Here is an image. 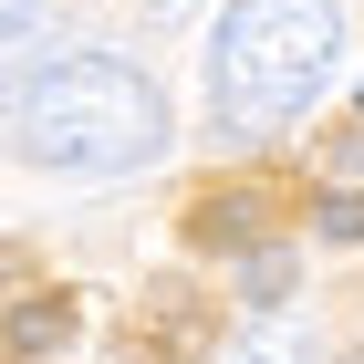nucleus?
<instances>
[{
	"label": "nucleus",
	"instance_id": "obj_4",
	"mask_svg": "<svg viewBox=\"0 0 364 364\" xmlns=\"http://www.w3.org/2000/svg\"><path fill=\"white\" fill-rule=\"evenodd\" d=\"M73 343V302L63 291H21V302L0 312V354L11 364H42V354H63Z\"/></svg>",
	"mask_w": 364,
	"mask_h": 364
},
{
	"label": "nucleus",
	"instance_id": "obj_12",
	"mask_svg": "<svg viewBox=\"0 0 364 364\" xmlns=\"http://www.w3.org/2000/svg\"><path fill=\"white\" fill-rule=\"evenodd\" d=\"M354 114H364V94H354Z\"/></svg>",
	"mask_w": 364,
	"mask_h": 364
},
{
	"label": "nucleus",
	"instance_id": "obj_10",
	"mask_svg": "<svg viewBox=\"0 0 364 364\" xmlns=\"http://www.w3.org/2000/svg\"><path fill=\"white\" fill-rule=\"evenodd\" d=\"M114 364H167V343H146V333H136V343H114Z\"/></svg>",
	"mask_w": 364,
	"mask_h": 364
},
{
	"label": "nucleus",
	"instance_id": "obj_8",
	"mask_svg": "<svg viewBox=\"0 0 364 364\" xmlns=\"http://www.w3.org/2000/svg\"><path fill=\"white\" fill-rule=\"evenodd\" d=\"M312 229H323L333 250H354V240H364V198H333V188H312Z\"/></svg>",
	"mask_w": 364,
	"mask_h": 364
},
{
	"label": "nucleus",
	"instance_id": "obj_9",
	"mask_svg": "<svg viewBox=\"0 0 364 364\" xmlns=\"http://www.w3.org/2000/svg\"><path fill=\"white\" fill-rule=\"evenodd\" d=\"M31 31H42V0H0V53H21Z\"/></svg>",
	"mask_w": 364,
	"mask_h": 364
},
{
	"label": "nucleus",
	"instance_id": "obj_1",
	"mask_svg": "<svg viewBox=\"0 0 364 364\" xmlns=\"http://www.w3.org/2000/svg\"><path fill=\"white\" fill-rule=\"evenodd\" d=\"M0 146L53 177H136L167 156V94L114 53H53L0 84Z\"/></svg>",
	"mask_w": 364,
	"mask_h": 364
},
{
	"label": "nucleus",
	"instance_id": "obj_7",
	"mask_svg": "<svg viewBox=\"0 0 364 364\" xmlns=\"http://www.w3.org/2000/svg\"><path fill=\"white\" fill-rule=\"evenodd\" d=\"M312 188H333V198H364V114L343 125V136H323V156H312Z\"/></svg>",
	"mask_w": 364,
	"mask_h": 364
},
{
	"label": "nucleus",
	"instance_id": "obj_2",
	"mask_svg": "<svg viewBox=\"0 0 364 364\" xmlns=\"http://www.w3.org/2000/svg\"><path fill=\"white\" fill-rule=\"evenodd\" d=\"M343 63V11L333 0H229L208 42V114L229 146L291 136Z\"/></svg>",
	"mask_w": 364,
	"mask_h": 364
},
{
	"label": "nucleus",
	"instance_id": "obj_6",
	"mask_svg": "<svg viewBox=\"0 0 364 364\" xmlns=\"http://www.w3.org/2000/svg\"><path fill=\"white\" fill-rule=\"evenodd\" d=\"M219 364H312V343H302V323H281V312H260L250 333L229 343Z\"/></svg>",
	"mask_w": 364,
	"mask_h": 364
},
{
	"label": "nucleus",
	"instance_id": "obj_3",
	"mask_svg": "<svg viewBox=\"0 0 364 364\" xmlns=\"http://www.w3.org/2000/svg\"><path fill=\"white\" fill-rule=\"evenodd\" d=\"M188 240H198V250H260V240H271V198H260V188L198 198V208H188Z\"/></svg>",
	"mask_w": 364,
	"mask_h": 364
},
{
	"label": "nucleus",
	"instance_id": "obj_11",
	"mask_svg": "<svg viewBox=\"0 0 364 364\" xmlns=\"http://www.w3.org/2000/svg\"><path fill=\"white\" fill-rule=\"evenodd\" d=\"M0 281H21V250H11V240H0Z\"/></svg>",
	"mask_w": 364,
	"mask_h": 364
},
{
	"label": "nucleus",
	"instance_id": "obj_5",
	"mask_svg": "<svg viewBox=\"0 0 364 364\" xmlns=\"http://www.w3.org/2000/svg\"><path fill=\"white\" fill-rule=\"evenodd\" d=\"M302 281V260H291V240H260V250H240V302H260L271 312L281 291Z\"/></svg>",
	"mask_w": 364,
	"mask_h": 364
}]
</instances>
